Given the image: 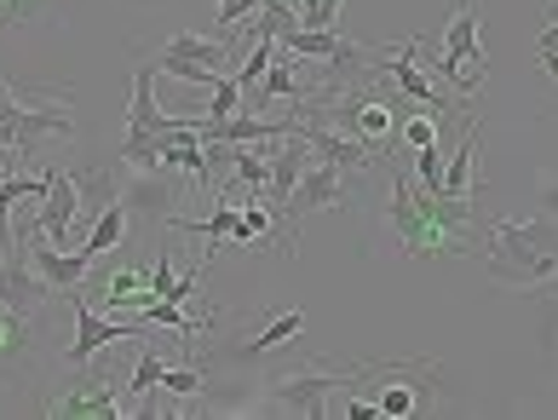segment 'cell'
Instances as JSON below:
<instances>
[{
	"label": "cell",
	"instance_id": "obj_22",
	"mask_svg": "<svg viewBox=\"0 0 558 420\" xmlns=\"http://www.w3.org/2000/svg\"><path fill=\"white\" fill-rule=\"evenodd\" d=\"M535 58H558V17H553L542 35H535Z\"/></svg>",
	"mask_w": 558,
	"mask_h": 420
},
{
	"label": "cell",
	"instance_id": "obj_24",
	"mask_svg": "<svg viewBox=\"0 0 558 420\" xmlns=\"http://www.w3.org/2000/svg\"><path fill=\"white\" fill-rule=\"evenodd\" d=\"M542 7H547V17H558V0H542Z\"/></svg>",
	"mask_w": 558,
	"mask_h": 420
},
{
	"label": "cell",
	"instance_id": "obj_23",
	"mask_svg": "<svg viewBox=\"0 0 558 420\" xmlns=\"http://www.w3.org/2000/svg\"><path fill=\"white\" fill-rule=\"evenodd\" d=\"M535 70H542V75H553V81H558V58H535Z\"/></svg>",
	"mask_w": 558,
	"mask_h": 420
},
{
	"label": "cell",
	"instance_id": "obj_8",
	"mask_svg": "<svg viewBox=\"0 0 558 420\" xmlns=\"http://www.w3.org/2000/svg\"><path fill=\"white\" fill-rule=\"evenodd\" d=\"M75 219H81V196L70 167H47V196H40V230L58 248H75Z\"/></svg>",
	"mask_w": 558,
	"mask_h": 420
},
{
	"label": "cell",
	"instance_id": "obj_12",
	"mask_svg": "<svg viewBox=\"0 0 558 420\" xmlns=\"http://www.w3.org/2000/svg\"><path fill=\"white\" fill-rule=\"evenodd\" d=\"M300 328H305V311H282L277 323H265V328L254 334V340H242V346H231V351H225V363H254V357H265V351L288 346Z\"/></svg>",
	"mask_w": 558,
	"mask_h": 420
},
{
	"label": "cell",
	"instance_id": "obj_1",
	"mask_svg": "<svg viewBox=\"0 0 558 420\" xmlns=\"http://www.w3.org/2000/svg\"><path fill=\"white\" fill-rule=\"evenodd\" d=\"M386 225L398 230V242L409 254H466L478 248V202L472 196H438V191H421L409 173H391V191H386Z\"/></svg>",
	"mask_w": 558,
	"mask_h": 420
},
{
	"label": "cell",
	"instance_id": "obj_15",
	"mask_svg": "<svg viewBox=\"0 0 558 420\" xmlns=\"http://www.w3.org/2000/svg\"><path fill=\"white\" fill-rule=\"evenodd\" d=\"M438 121H444V116H432V110H421V104H415V110L403 116L398 139L409 144V151H426V144H438Z\"/></svg>",
	"mask_w": 558,
	"mask_h": 420
},
{
	"label": "cell",
	"instance_id": "obj_17",
	"mask_svg": "<svg viewBox=\"0 0 558 420\" xmlns=\"http://www.w3.org/2000/svg\"><path fill=\"white\" fill-rule=\"evenodd\" d=\"M444 156H449V144H426V151H415L421 191H444Z\"/></svg>",
	"mask_w": 558,
	"mask_h": 420
},
{
	"label": "cell",
	"instance_id": "obj_11",
	"mask_svg": "<svg viewBox=\"0 0 558 420\" xmlns=\"http://www.w3.org/2000/svg\"><path fill=\"white\" fill-rule=\"evenodd\" d=\"M70 179H75V196H81V219H93L105 214L110 202H121V179H116V167H70Z\"/></svg>",
	"mask_w": 558,
	"mask_h": 420
},
{
	"label": "cell",
	"instance_id": "obj_5",
	"mask_svg": "<svg viewBox=\"0 0 558 420\" xmlns=\"http://www.w3.org/2000/svg\"><path fill=\"white\" fill-rule=\"evenodd\" d=\"M150 64H156V75L168 70V75H179V81H191V87H214L219 75H231L236 52H231V40H208V35H173L161 52H150Z\"/></svg>",
	"mask_w": 558,
	"mask_h": 420
},
{
	"label": "cell",
	"instance_id": "obj_16",
	"mask_svg": "<svg viewBox=\"0 0 558 420\" xmlns=\"http://www.w3.org/2000/svg\"><path fill=\"white\" fill-rule=\"evenodd\" d=\"M161 369H168V363H161V351H156V340H150V346L138 351V363H133V397H150V392L161 386Z\"/></svg>",
	"mask_w": 558,
	"mask_h": 420
},
{
	"label": "cell",
	"instance_id": "obj_7",
	"mask_svg": "<svg viewBox=\"0 0 558 420\" xmlns=\"http://www.w3.org/2000/svg\"><path fill=\"white\" fill-rule=\"evenodd\" d=\"M64 300L75 305V340L64 346V363H70V369H87L93 351H105V346H116V340H138V334H144V323H105L87 300H81V288L64 293Z\"/></svg>",
	"mask_w": 558,
	"mask_h": 420
},
{
	"label": "cell",
	"instance_id": "obj_21",
	"mask_svg": "<svg viewBox=\"0 0 558 420\" xmlns=\"http://www.w3.org/2000/svg\"><path fill=\"white\" fill-rule=\"evenodd\" d=\"M259 7H265V0H214V17H219V29L231 35V29H242Z\"/></svg>",
	"mask_w": 558,
	"mask_h": 420
},
{
	"label": "cell",
	"instance_id": "obj_3",
	"mask_svg": "<svg viewBox=\"0 0 558 420\" xmlns=\"http://www.w3.org/2000/svg\"><path fill=\"white\" fill-rule=\"evenodd\" d=\"M432 75L444 81V87H454L461 98H472L484 87V47H478V0H454V17L444 29V52L432 58Z\"/></svg>",
	"mask_w": 558,
	"mask_h": 420
},
{
	"label": "cell",
	"instance_id": "obj_20",
	"mask_svg": "<svg viewBox=\"0 0 558 420\" xmlns=\"http://www.w3.org/2000/svg\"><path fill=\"white\" fill-rule=\"evenodd\" d=\"M300 29H335L340 24V0H300Z\"/></svg>",
	"mask_w": 558,
	"mask_h": 420
},
{
	"label": "cell",
	"instance_id": "obj_13",
	"mask_svg": "<svg viewBox=\"0 0 558 420\" xmlns=\"http://www.w3.org/2000/svg\"><path fill=\"white\" fill-rule=\"evenodd\" d=\"M121 237H128V207H121V202H110L105 214L93 219V230H87V248H93L98 260H105L110 248H121Z\"/></svg>",
	"mask_w": 558,
	"mask_h": 420
},
{
	"label": "cell",
	"instance_id": "obj_2",
	"mask_svg": "<svg viewBox=\"0 0 558 420\" xmlns=\"http://www.w3.org/2000/svg\"><path fill=\"white\" fill-rule=\"evenodd\" d=\"M484 265L489 283H501L530 300H553L558 293V219L535 214V219H507L484 230Z\"/></svg>",
	"mask_w": 558,
	"mask_h": 420
},
{
	"label": "cell",
	"instance_id": "obj_10",
	"mask_svg": "<svg viewBox=\"0 0 558 420\" xmlns=\"http://www.w3.org/2000/svg\"><path fill=\"white\" fill-rule=\"evenodd\" d=\"M478 151H484V128L466 121V133L454 139L449 156H444V191L438 196H472L478 191Z\"/></svg>",
	"mask_w": 558,
	"mask_h": 420
},
{
	"label": "cell",
	"instance_id": "obj_9",
	"mask_svg": "<svg viewBox=\"0 0 558 420\" xmlns=\"http://www.w3.org/2000/svg\"><path fill=\"white\" fill-rule=\"evenodd\" d=\"M47 415H64V420H75V415L121 420V415H128V404H121V397L110 392V381H105V374H93V381H75L70 392L47 397Z\"/></svg>",
	"mask_w": 558,
	"mask_h": 420
},
{
	"label": "cell",
	"instance_id": "obj_14",
	"mask_svg": "<svg viewBox=\"0 0 558 420\" xmlns=\"http://www.w3.org/2000/svg\"><path fill=\"white\" fill-rule=\"evenodd\" d=\"M58 0H0V29H29V24H52Z\"/></svg>",
	"mask_w": 558,
	"mask_h": 420
},
{
	"label": "cell",
	"instance_id": "obj_19",
	"mask_svg": "<svg viewBox=\"0 0 558 420\" xmlns=\"http://www.w3.org/2000/svg\"><path fill=\"white\" fill-rule=\"evenodd\" d=\"M426 404V397H415V386H386L380 397H375V415L380 420H398V415H415Z\"/></svg>",
	"mask_w": 558,
	"mask_h": 420
},
{
	"label": "cell",
	"instance_id": "obj_6",
	"mask_svg": "<svg viewBox=\"0 0 558 420\" xmlns=\"http://www.w3.org/2000/svg\"><path fill=\"white\" fill-rule=\"evenodd\" d=\"M179 167H133V184H121V207H128V225H179Z\"/></svg>",
	"mask_w": 558,
	"mask_h": 420
},
{
	"label": "cell",
	"instance_id": "obj_4",
	"mask_svg": "<svg viewBox=\"0 0 558 420\" xmlns=\"http://www.w3.org/2000/svg\"><path fill=\"white\" fill-rule=\"evenodd\" d=\"M340 202H351V184H345V167H335V161H312L300 173V184L288 191V202H282V254H294L300 248V225L317 214V207H340Z\"/></svg>",
	"mask_w": 558,
	"mask_h": 420
},
{
	"label": "cell",
	"instance_id": "obj_18",
	"mask_svg": "<svg viewBox=\"0 0 558 420\" xmlns=\"http://www.w3.org/2000/svg\"><path fill=\"white\" fill-rule=\"evenodd\" d=\"M202 386H208V381H202V369L184 363V369H161V386H156V392H168V397H179V404H191Z\"/></svg>",
	"mask_w": 558,
	"mask_h": 420
}]
</instances>
